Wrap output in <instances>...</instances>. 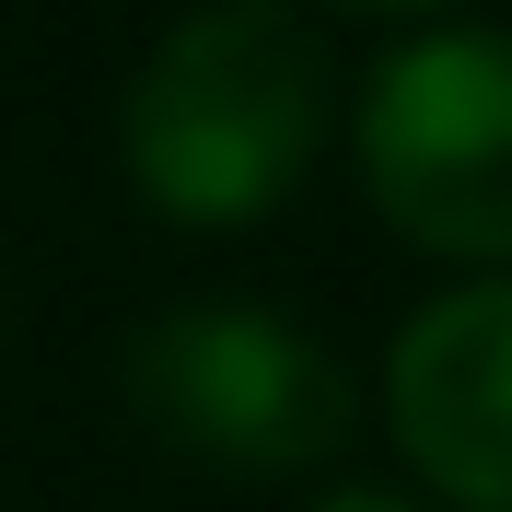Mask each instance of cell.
Listing matches in <instances>:
<instances>
[{"mask_svg": "<svg viewBox=\"0 0 512 512\" xmlns=\"http://www.w3.org/2000/svg\"><path fill=\"white\" fill-rule=\"evenodd\" d=\"M303 512H419V501H396V489H326V501H303Z\"/></svg>", "mask_w": 512, "mask_h": 512, "instance_id": "cell-5", "label": "cell"}, {"mask_svg": "<svg viewBox=\"0 0 512 512\" xmlns=\"http://www.w3.org/2000/svg\"><path fill=\"white\" fill-rule=\"evenodd\" d=\"M361 187L419 256L512 268V35L443 24L361 82Z\"/></svg>", "mask_w": 512, "mask_h": 512, "instance_id": "cell-2", "label": "cell"}, {"mask_svg": "<svg viewBox=\"0 0 512 512\" xmlns=\"http://www.w3.org/2000/svg\"><path fill=\"white\" fill-rule=\"evenodd\" d=\"M326 140V47L268 0H210L128 82V175L163 222H268Z\"/></svg>", "mask_w": 512, "mask_h": 512, "instance_id": "cell-1", "label": "cell"}, {"mask_svg": "<svg viewBox=\"0 0 512 512\" xmlns=\"http://www.w3.org/2000/svg\"><path fill=\"white\" fill-rule=\"evenodd\" d=\"M128 408L210 478H303L350 443V373L268 303H175L128 350Z\"/></svg>", "mask_w": 512, "mask_h": 512, "instance_id": "cell-3", "label": "cell"}, {"mask_svg": "<svg viewBox=\"0 0 512 512\" xmlns=\"http://www.w3.org/2000/svg\"><path fill=\"white\" fill-rule=\"evenodd\" d=\"M396 443L454 512H512V268L419 303L384 361Z\"/></svg>", "mask_w": 512, "mask_h": 512, "instance_id": "cell-4", "label": "cell"}, {"mask_svg": "<svg viewBox=\"0 0 512 512\" xmlns=\"http://www.w3.org/2000/svg\"><path fill=\"white\" fill-rule=\"evenodd\" d=\"M361 12H443V0H361Z\"/></svg>", "mask_w": 512, "mask_h": 512, "instance_id": "cell-6", "label": "cell"}]
</instances>
